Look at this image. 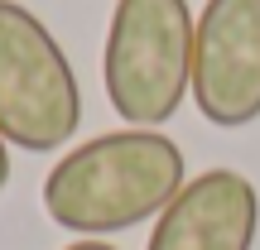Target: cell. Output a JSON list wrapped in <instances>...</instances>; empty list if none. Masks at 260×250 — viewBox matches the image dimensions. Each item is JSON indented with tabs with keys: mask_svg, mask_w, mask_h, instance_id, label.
I'll return each mask as SVG.
<instances>
[{
	"mask_svg": "<svg viewBox=\"0 0 260 250\" xmlns=\"http://www.w3.org/2000/svg\"><path fill=\"white\" fill-rule=\"evenodd\" d=\"M188 183L183 149L164 130H111L73 154H63L44 178V212L77 241H106L116 231L159 217Z\"/></svg>",
	"mask_w": 260,
	"mask_h": 250,
	"instance_id": "6da1fadb",
	"label": "cell"
},
{
	"mask_svg": "<svg viewBox=\"0 0 260 250\" xmlns=\"http://www.w3.org/2000/svg\"><path fill=\"white\" fill-rule=\"evenodd\" d=\"M198 15L188 0H116L102 48L111 111L135 130H159L193 92Z\"/></svg>",
	"mask_w": 260,
	"mask_h": 250,
	"instance_id": "7a4b0ae2",
	"label": "cell"
},
{
	"mask_svg": "<svg viewBox=\"0 0 260 250\" xmlns=\"http://www.w3.org/2000/svg\"><path fill=\"white\" fill-rule=\"evenodd\" d=\"M82 125V87L53 29L19 0H0V135L53 154Z\"/></svg>",
	"mask_w": 260,
	"mask_h": 250,
	"instance_id": "3957f363",
	"label": "cell"
},
{
	"mask_svg": "<svg viewBox=\"0 0 260 250\" xmlns=\"http://www.w3.org/2000/svg\"><path fill=\"white\" fill-rule=\"evenodd\" d=\"M193 101L217 130L260 121V0H207L198 10Z\"/></svg>",
	"mask_w": 260,
	"mask_h": 250,
	"instance_id": "277c9868",
	"label": "cell"
},
{
	"mask_svg": "<svg viewBox=\"0 0 260 250\" xmlns=\"http://www.w3.org/2000/svg\"><path fill=\"white\" fill-rule=\"evenodd\" d=\"M260 193L236 168H207L188 178L154 217L145 250H255Z\"/></svg>",
	"mask_w": 260,
	"mask_h": 250,
	"instance_id": "5b68a950",
	"label": "cell"
},
{
	"mask_svg": "<svg viewBox=\"0 0 260 250\" xmlns=\"http://www.w3.org/2000/svg\"><path fill=\"white\" fill-rule=\"evenodd\" d=\"M10 188V139L0 135V193Z\"/></svg>",
	"mask_w": 260,
	"mask_h": 250,
	"instance_id": "8992f818",
	"label": "cell"
},
{
	"mask_svg": "<svg viewBox=\"0 0 260 250\" xmlns=\"http://www.w3.org/2000/svg\"><path fill=\"white\" fill-rule=\"evenodd\" d=\"M63 250H116L111 241H68Z\"/></svg>",
	"mask_w": 260,
	"mask_h": 250,
	"instance_id": "52a82bcc",
	"label": "cell"
}]
</instances>
